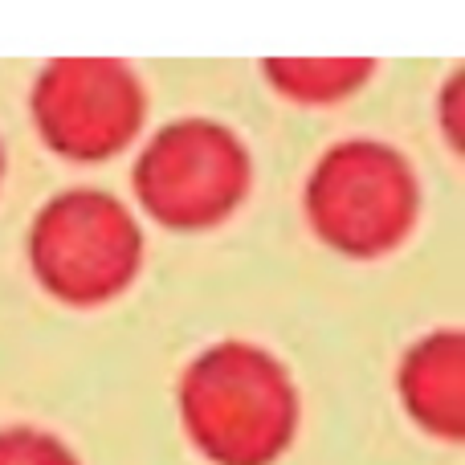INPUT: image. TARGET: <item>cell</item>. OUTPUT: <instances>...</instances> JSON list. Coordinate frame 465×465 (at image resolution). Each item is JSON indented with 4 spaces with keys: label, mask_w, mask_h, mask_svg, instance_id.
Returning <instances> with one entry per match:
<instances>
[{
    "label": "cell",
    "mask_w": 465,
    "mask_h": 465,
    "mask_svg": "<svg viewBox=\"0 0 465 465\" xmlns=\"http://www.w3.org/2000/svg\"><path fill=\"white\" fill-rule=\"evenodd\" d=\"M180 412L196 450L217 465H270L294 437L298 401L265 351L225 343L204 351L180 384Z\"/></svg>",
    "instance_id": "obj_1"
},
{
    "label": "cell",
    "mask_w": 465,
    "mask_h": 465,
    "mask_svg": "<svg viewBox=\"0 0 465 465\" xmlns=\"http://www.w3.org/2000/svg\"><path fill=\"white\" fill-rule=\"evenodd\" d=\"M319 229L343 249L388 245L412 213V180L392 152L376 143H347L322 160L311 184Z\"/></svg>",
    "instance_id": "obj_2"
},
{
    "label": "cell",
    "mask_w": 465,
    "mask_h": 465,
    "mask_svg": "<svg viewBox=\"0 0 465 465\" xmlns=\"http://www.w3.org/2000/svg\"><path fill=\"white\" fill-rule=\"evenodd\" d=\"M41 278L70 298H98L131 273L139 237L114 201L94 193L49 204L33 237Z\"/></svg>",
    "instance_id": "obj_3"
},
{
    "label": "cell",
    "mask_w": 465,
    "mask_h": 465,
    "mask_svg": "<svg viewBox=\"0 0 465 465\" xmlns=\"http://www.w3.org/2000/svg\"><path fill=\"white\" fill-rule=\"evenodd\" d=\"M143 201L176 225H196V221L217 217L229 209L245 180V160L221 127L209 123H180L163 131L147 147L143 163L135 172Z\"/></svg>",
    "instance_id": "obj_4"
},
{
    "label": "cell",
    "mask_w": 465,
    "mask_h": 465,
    "mask_svg": "<svg viewBox=\"0 0 465 465\" xmlns=\"http://www.w3.org/2000/svg\"><path fill=\"white\" fill-rule=\"evenodd\" d=\"M37 114L74 155L119 147L139 119V90L114 62H57L37 86Z\"/></svg>",
    "instance_id": "obj_5"
},
{
    "label": "cell",
    "mask_w": 465,
    "mask_h": 465,
    "mask_svg": "<svg viewBox=\"0 0 465 465\" xmlns=\"http://www.w3.org/2000/svg\"><path fill=\"white\" fill-rule=\"evenodd\" d=\"M401 388L412 417L437 437H461V339L433 335L409 355Z\"/></svg>",
    "instance_id": "obj_6"
},
{
    "label": "cell",
    "mask_w": 465,
    "mask_h": 465,
    "mask_svg": "<svg viewBox=\"0 0 465 465\" xmlns=\"http://www.w3.org/2000/svg\"><path fill=\"white\" fill-rule=\"evenodd\" d=\"M0 465H78V458L41 429H0Z\"/></svg>",
    "instance_id": "obj_7"
}]
</instances>
